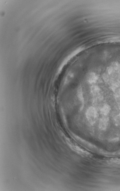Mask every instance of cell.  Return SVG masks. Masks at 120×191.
I'll list each match as a JSON object with an SVG mask.
<instances>
[{"mask_svg":"<svg viewBox=\"0 0 120 191\" xmlns=\"http://www.w3.org/2000/svg\"><path fill=\"white\" fill-rule=\"evenodd\" d=\"M91 93L93 96L95 102L101 100L102 99L101 89L98 86L93 85L91 87Z\"/></svg>","mask_w":120,"mask_h":191,"instance_id":"7a4b0ae2","label":"cell"},{"mask_svg":"<svg viewBox=\"0 0 120 191\" xmlns=\"http://www.w3.org/2000/svg\"><path fill=\"white\" fill-rule=\"evenodd\" d=\"M86 116L90 124L91 125L95 124L98 118V113L95 107H91L89 108L87 110Z\"/></svg>","mask_w":120,"mask_h":191,"instance_id":"6da1fadb","label":"cell"},{"mask_svg":"<svg viewBox=\"0 0 120 191\" xmlns=\"http://www.w3.org/2000/svg\"><path fill=\"white\" fill-rule=\"evenodd\" d=\"M115 121L116 125L120 126V113L116 116L115 119Z\"/></svg>","mask_w":120,"mask_h":191,"instance_id":"8992f818","label":"cell"},{"mask_svg":"<svg viewBox=\"0 0 120 191\" xmlns=\"http://www.w3.org/2000/svg\"><path fill=\"white\" fill-rule=\"evenodd\" d=\"M111 162H112V163H120V160L118 159H116L112 160V161H111Z\"/></svg>","mask_w":120,"mask_h":191,"instance_id":"52a82bcc","label":"cell"},{"mask_svg":"<svg viewBox=\"0 0 120 191\" xmlns=\"http://www.w3.org/2000/svg\"><path fill=\"white\" fill-rule=\"evenodd\" d=\"M111 108L110 106L108 105L105 104L101 107V113L102 115L106 116L109 113L110 111Z\"/></svg>","mask_w":120,"mask_h":191,"instance_id":"5b68a950","label":"cell"},{"mask_svg":"<svg viewBox=\"0 0 120 191\" xmlns=\"http://www.w3.org/2000/svg\"><path fill=\"white\" fill-rule=\"evenodd\" d=\"M98 79L97 75L96 73H91L88 74L87 77L88 82L90 84H94L96 83Z\"/></svg>","mask_w":120,"mask_h":191,"instance_id":"277c9868","label":"cell"},{"mask_svg":"<svg viewBox=\"0 0 120 191\" xmlns=\"http://www.w3.org/2000/svg\"><path fill=\"white\" fill-rule=\"evenodd\" d=\"M109 118L106 116L102 118L99 122V127L101 130H105L108 126Z\"/></svg>","mask_w":120,"mask_h":191,"instance_id":"3957f363","label":"cell"}]
</instances>
